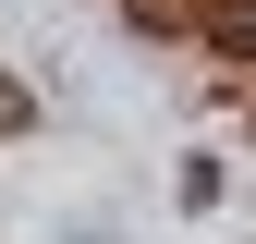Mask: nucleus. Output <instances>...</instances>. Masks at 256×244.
Wrapping results in <instances>:
<instances>
[{"label":"nucleus","mask_w":256,"mask_h":244,"mask_svg":"<svg viewBox=\"0 0 256 244\" xmlns=\"http://www.w3.org/2000/svg\"><path fill=\"white\" fill-rule=\"evenodd\" d=\"M24 122H37V98H24V86L0 74V134H24Z\"/></svg>","instance_id":"obj_3"},{"label":"nucleus","mask_w":256,"mask_h":244,"mask_svg":"<svg viewBox=\"0 0 256 244\" xmlns=\"http://www.w3.org/2000/svg\"><path fill=\"white\" fill-rule=\"evenodd\" d=\"M196 37L220 61H256V0H196Z\"/></svg>","instance_id":"obj_1"},{"label":"nucleus","mask_w":256,"mask_h":244,"mask_svg":"<svg viewBox=\"0 0 256 244\" xmlns=\"http://www.w3.org/2000/svg\"><path fill=\"white\" fill-rule=\"evenodd\" d=\"M122 12H134L146 37H183V24H196V0H122Z\"/></svg>","instance_id":"obj_2"}]
</instances>
